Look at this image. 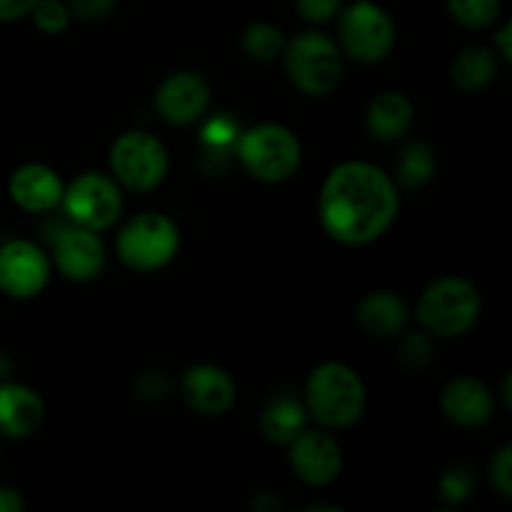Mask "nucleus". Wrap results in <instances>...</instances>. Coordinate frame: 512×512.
<instances>
[{"mask_svg":"<svg viewBox=\"0 0 512 512\" xmlns=\"http://www.w3.org/2000/svg\"><path fill=\"white\" fill-rule=\"evenodd\" d=\"M180 248L178 225L163 213H140L115 238L120 263L133 273H158L173 263Z\"/></svg>","mask_w":512,"mask_h":512,"instance_id":"423d86ee","label":"nucleus"},{"mask_svg":"<svg viewBox=\"0 0 512 512\" xmlns=\"http://www.w3.org/2000/svg\"><path fill=\"white\" fill-rule=\"evenodd\" d=\"M450 18L468 30H483L498 20L503 0H445Z\"/></svg>","mask_w":512,"mask_h":512,"instance_id":"b1692460","label":"nucleus"},{"mask_svg":"<svg viewBox=\"0 0 512 512\" xmlns=\"http://www.w3.org/2000/svg\"><path fill=\"white\" fill-rule=\"evenodd\" d=\"M440 410L458 428H483L493 420L495 398L478 378H455L440 393Z\"/></svg>","mask_w":512,"mask_h":512,"instance_id":"2eb2a0df","label":"nucleus"},{"mask_svg":"<svg viewBox=\"0 0 512 512\" xmlns=\"http://www.w3.org/2000/svg\"><path fill=\"white\" fill-rule=\"evenodd\" d=\"M490 483L500 498L508 500L512 495V448L503 445L490 463Z\"/></svg>","mask_w":512,"mask_h":512,"instance_id":"c85d7f7f","label":"nucleus"},{"mask_svg":"<svg viewBox=\"0 0 512 512\" xmlns=\"http://www.w3.org/2000/svg\"><path fill=\"white\" fill-rule=\"evenodd\" d=\"M415 120L413 100L398 90H385L370 100L365 110V128L380 143H395L410 130Z\"/></svg>","mask_w":512,"mask_h":512,"instance_id":"6ab92c4d","label":"nucleus"},{"mask_svg":"<svg viewBox=\"0 0 512 512\" xmlns=\"http://www.w3.org/2000/svg\"><path fill=\"white\" fill-rule=\"evenodd\" d=\"M210 108L208 80L193 70L168 75L155 90V110L168 125H193Z\"/></svg>","mask_w":512,"mask_h":512,"instance_id":"ddd939ff","label":"nucleus"},{"mask_svg":"<svg viewBox=\"0 0 512 512\" xmlns=\"http://www.w3.org/2000/svg\"><path fill=\"white\" fill-rule=\"evenodd\" d=\"M50 280V258L33 240L15 238L0 245V293L13 300H30Z\"/></svg>","mask_w":512,"mask_h":512,"instance_id":"9d476101","label":"nucleus"},{"mask_svg":"<svg viewBox=\"0 0 512 512\" xmlns=\"http://www.w3.org/2000/svg\"><path fill=\"white\" fill-rule=\"evenodd\" d=\"M400 210V193L383 168L345 160L325 178L318 198L320 225L340 245H370L383 238Z\"/></svg>","mask_w":512,"mask_h":512,"instance_id":"f257e3e1","label":"nucleus"},{"mask_svg":"<svg viewBox=\"0 0 512 512\" xmlns=\"http://www.w3.org/2000/svg\"><path fill=\"white\" fill-rule=\"evenodd\" d=\"M253 508H255V510H270V508H273V510H280V508H283V503H280V500L275 498V495H270V493H260L258 498L253 500Z\"/></svg>","mask_w":512,"mask_h":512,"instance_id":"c9c22d12","label":"nucleus"},{"mask_svg":"<svg viewBox=\"0 0 512 512\" xmlns=\"http://www.w3.org/2000/svg\"><path fill=\"white\" fill-rule=\"evenodd\" d=\"M50 243H53V263L63 278L88 283L103 273L108 255L95 230L80 228V225H60Z\"/></svg>","mask_w":512,"mask_h":512,"instance_id":"9b49d317","label":"nucleus"},{"mask_svg":"<svg viewBox=\"0 0 512 512\" xmlns=\"http://www.w3.org/2000/svg\"><path fill=\"white\" fill-rule=\"evenodd\" d=\"M435 173H438V158L425 140H413L395 158V180L405 190L428 188Z\"/></svg>","mask_w":512,"mask_h":512,"instance_id":"4be33fe9","label":"nucleus"},{"mask_svg":"<svg viewBox=\"0 0 512 512\" xmlns=\"http://www.w3.org/2000/svg\"><path fill=\"white\" fill-rule=\"evenodd\" d=\"M180 393L185 403L200 415H225L235 403V380L228 370L213 363H198L180 378Z\"/></svg>","mask_w":512,"mask_h":512,"instance_id":"4468645a","label":"nucleus"},{"mask_svg":"<svg viewBox=\"0 0 512 512\" xmlns=\"http://www.w3.org/2000/svg\"><path fill=\"white\" fill-rule=\"evenodd\" d=\"M38 0H0V23H13L25 18L35 8Z\"/></svg>","mask_w":512,"mask_h":512,"instance_id":"473e14b6","label":"nucleus"},{"mask_svg":"<svg viewBox=\"0 0 512 512\" xmlns=\"http://www.w3.org/2000/svg\"><path fill=\"white\" fill-rule=\"evenodd\" d=\"M30 15H33L35 28L45 35L65 33L70 25V18H73L68 3H63V0H38L35 8L30 10Z\"/></svg>","mask_w":512,"mask_h":512,"instance_id":"393cba45","label":"nucleus"},{"mask_svg":"<svg viewBox=\"0 0 512 512\" xmlns=\"http://www.w3.org/2000/svg\"><path fill=\"white\" fill-rule=\"evenodd\" d=\"M360 330L373 338H395L405 333L410 323V308L393 290H370L355 308Z\"/></svg>","mask_w":512,"mask_h":512,"instance_id":"a211bd4d","label":"nucleus"},{"mask_svg":"<svg viewBox=\"0 0 512 512\" xmlns=\"http://www.w3.org/2000/svg\"><path fill=\"white\" fill-rule=\"evenodd\" d=\"M288 448L295 478L303 480L310 488H325L343 470V453H340L338 440L323 430L305 428Z\"/></svg>","mask_w":512,"mask_h":512,"instance_id":"f8f14e48","label":"nucleus"},{"mask_svg":"<svg viewBox=\"0 0 512 512\" xmlns=\"http://www.w3.org/2000/svg\"><path fill=\"white\" fill-rule=\"evenodd\" d=\"M168 150L145 130H128L110 148V178L130 193H150L165 180Z\"/></svg>","mask_w":512,"mask_h":512,"instance_id":"6e6552de","label":"nucleus"},{"mask_svg":"<svg viewBox=\"0 0 512 512\" xmlns=\"http://www.w3.org/2000/svg\"><path fill=\"white\" fill-rule=\"evenodd\" d=\"M285 73L290 83L310 98H325L343 80V50L330 35L305 30L283 48Z\"/></svg>","mask_w":512,"mask_h":512,"instance_id":"20e7f679","label":"nucleus"},{"mask_svg":"<svg viewBox=\"0 0 512 512\" xmlns=\"http://www.w3.org/2000/svg\"><path fill=\"white\" fill-rule=\"evenodd\" d=\"M400 360H403L405 368H423L433 360V343H430V335L425 333H410L408 338L400 345Z\"/></svg>","mask_w":512,"mask_h":512,"instance_id":"bb28decb","label":"nucleus"},{"mask_svg":"<svg viewBox=\"0 0 512 512\" xmlns=\"http://www.w3.org/2000/svg\"><path fill=\"white\" fill-rule=\"evenodd\" d=\"M235 138V125L228 123L225 118H215L213 123L208 125V130H205V140L210 143V150H215L218 153L220 148H225V145L233 143Z\"/></svg>","mask_w":512,"mask_h":512,"instance_id":"2f4dec72","label":"nucleus"},{"mask_svg":"<svg viewBox=\"0 0 512 512\" xmlns=\"http://www.w3.org/2000/svg\"><path fill=\"white\" fill-rule=\"evenodd\" d=\"M365 403L368 395L363 378L345 363H320L305 380L303 405L308 418L323 428H350L363 418Z\"/></svg>","mask_w":512,"mask_h":512,"instance_id":"f03ea898","label":"nucleus"},{"mask_svg":"<svg viewBox=\"0 0 512 512\" xmlns=\"http://www.w3.org/2000/svg\"><path fill=\"white\" fill-rule=\"evenodd\" d=\"M135 390H138V398L148 400V403H158V400H163L165 395H168V380H165L163 373H145L140 375L138 383H135Z\"/></svg>","mask_w":512,"mask_h":512,"instance_id":"7c9ffc66","label":"nucleus"},{"mask_svg":"<svg viewBox=\"0 0 512 512\" xmlns=\"http://www.w3.org/2000/svg\"><path fill=\"white\" fill-rule=\"evenodd\" d=\"M3 368H5V360H3V355H0V375H3Z\"/></svg>","mask_w":512,"mask_h":512,"instance_id":"e433bc0d","label":"nucleus"},{"mask_svg":"<svg viewBox=\"0 0 512 512\" xmlns=\"http://www.w3.org/2000/svg\"><path fill=\"white\" fill-rule=\"evenodd\" d=\"M118 0H70L68 8L73 18L80 20H100L108 13H113Z\"/></svg>","mask_w":512,"mask_h":512,"instance_id":"c756f323","label":"nucleus"},{"mask_svg":"<svg viewBox=\"0 0 512 512\" xmlns=\"http://www.w3.org/2000/svg\"><path fill=\"white\" fill-rule=\"evenodd\" d=\"M475 490V478L470 470L465 468H453L448 470V473L440 478L438 483V495L445 500V503H463V500H468L470 495H473Z\"/></svg>","mask_w":512,"mask_h":512,"instance_id":"a878e982","label":"nucleus"},{"mask_svg":"<svg viewBox=\"0 0 512 512\" xmlns=\"http://www.w3.org/2000/svg\"><path fill=\"white\" fill-rule=\"evenodd\" d=\"M340 50L363 65L380 63L395 45V23L383 5L355 0L338 13Z\"/></svg>","mask_w":512,"mask_h":512,"instance_id":"0eeeda50","label":"nucleus"},{"mask_svg":"<svg viewBox=\"0 0 512 512\" xmlns=\"http://www.w3.org/2000/svg\"><path fill=\"white\" fill-rule=\"evenodd\" d=\"M480 310L483 300L478 288L470 280L448 275L423 290L415 318L430 338H460L478 323Z\"/></svg>","mask_w":512,"mask_h":512,"instance_id":"7ed1b4c3","label":"nucleus"},{"mask_svg":"<svg viewBox=\"0 0 512 512\" xmlns=\"http://www.w3.org/2000/svg\"><path fill=\"white\" fill-rule=\"evenodd\" d=\"M60 205L73 225L103 233L113 228V223L123 213V193L110 175L90 170L65 185Z\"/></svg>","mask_w":512,"mask_h":512,"instance_id":"1a4fd4ad","label":"nucleus"},{"mask_svg":"<svg viewBox=\"0 0 512 512\" xmlns=\"http://www.w3.org/2000/svg\"><path fill=\"white\" fill-rule=\"evenodd\" d=\"M343 0H295V10L305 23L323 25L338 18Z\"/></svg>","mask_w":512,"mask_h":512,"instance_id":"cd10ccee","label":"nucleus"},{"mask_svg":"<svg viewBox=\"0 0 512 512\" xmlns=\"http://www.w3.org/2000/svg\"><path fill=\"white\" fill-rule=\"evenodd\" d=\"M25 500L15 488H0V512H23Z\"/></svg>","mask_w":512,"mask_h":512,"instance_id":"f704fd0d","label":"nucleus"},{"mask_svg":"<svg viewBox=\"0 0 512 512\" xmlns=\"http://www.w3.org/2000/svg\"><path fill=\"white\" fill-rule=\"evenodd\" d=\"M235 155L250 178L260 183H283L298 173L303 148L298 135L285 125L260 123L240 135Z\"/></svg>","mask_w":512,"mask_h":512,"instance_id":"39448f33","label":"nucleus"},{"mask_svg":"<svg viewBox=\"0 0 512 512\" xmlns=\"http://www.w3.org/2000/svg\"><path fill=\"white\" fill-rule=\"evenodd\" d=\"M45 418V403L23 383L0 385V438H28Z\"/></svg>","mask_w":512,"mask_h":512,"instance_id":"f3484780","label":"nucleus"},{"mask_svg":"<svg viewBox=\"0 0 512 512\" xmlns=\"http://www.w3.org/2000/svg\"><path fill=\"white\" fill-rule=\"evenodd\" d=\"M308 428V410L293 395H275L260 415V433L273 445H290Z\"/></svg>","mask_w":512,"mask_h":512,"instance_id":"aec40b11","label":"nucleus"},{"mask_svg":"<svg viewBox=\"0 0 512 512\" xmlns=\"http://www.w3.org/2000/svg\"><path fill=\"white\" fill-rule=\"evenodd\" d=\"M510 38H512V23H505L503 28H500L498 33L493 35V50L500 55V58L505 60V63H510V60H512Z\"/></svg>","mask_w":512,"mask_h":512,"instance_id":"72a5a7b5","label":"nucleus"},{"mask_svg":"<svg viewBox=\"0 0 512 512\" xmlns=\"http://www.w3.org/2000/svg\"><path fill=\"white\" fill-rule=\"evenodd\" d=\"M498 68V53L483 48V45H475V48H465L463 53H458V58L453 60V68H450V78H453L455 88H460L463 93H478L493 83Z\"/></svg>","mask_w":512,"mask_h":512,"instance_id":"412c9836","label":"nucleus"},{"mask_svg":"<svg viewBox=\"0 0 512 512\" xmlns=\"http://www.w3.org/2000/svg\"><path fill=\"white\" fill-rule=\"evenodd\" d=\"M63 180L43 163H25L10 175L8 193L25 213H50L63 200Z\"/></svg>","mask_w":512,"mask_h":512,"instance_id":"dca6fc26","label":"nucleus"},{"mask_svg":"<svg viewBox=\"0 0 512 512\" xmlns=\"http://www.w3.org/2000/svg\"><path fill=\"white\" fill-rule=\"evenodd\" d=\"M285 35L280 33L278 25L273 23H250L248 28L243 30V38H240V45H243V53L248 55L255 63H270V60L280 58L285 48Z\"/></svg>","mask_w":512,"mask_h":512,"instance_id":"5701e85b","label":"nucleus"}]
</instances>
